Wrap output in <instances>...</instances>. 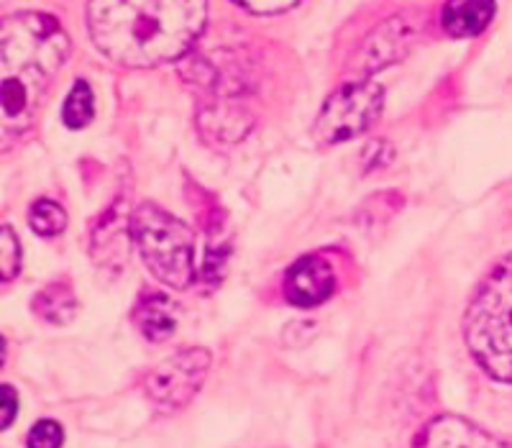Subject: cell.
<instances>
[{
	"label": "cell",
	"instance_id": "cell-1",
	"mask_svg": "<svg viewBox=\"0 0 512 448\" xmlns=\"http://www.w3.org/2000/svg\"><path fill=\"white\" fill-rule=\"evenodd\" d=\"M208 0H88V34L123 67H154L185 57L200 39Z\"/></svg>",
	"mask_w": 512,
	"mask_h": 448
},
{
	"label": "cell",
	"instance_id": "cell-2",
	"mask_svg": "<svg viewBox=\"0 0 512 448\" xmlns=\"http://www.w3.org/2000/svg\"><path fill=\"white\" fill-rule=\"evenodd\" d=\"M70 57V36L47 13L0 21V152L34 126L54 80Z\"/></svg>",
	"mask_w": 512,
	"mask_h": 448
},
{
	"label": "cell",
	"instance_id": "cell-3",
	"mask_svg": "<svg viewBox=\"0 0 512 448\" xmlns=\"http://www.w3.org/2000/svg\"><path fill=\"white\" fill-rule=\"evenodd\" d=\"M466 346L497 382L512 384V254L484 277L466 308Z\"/></svg>",
	"mask_w": 512,
	"mask_h": 448
},
{
	"label": "cell",
	"instance_id": "cell-4",
	"mask_svg": "<svg viewBox=\"0 0 512 448\" xmlns=\"http://www.w3.org/2000/svg\"><path fill=\"white\" fill-rule=\"evenodd\" d=\"M128 233L141 251L149 272L175 290H187L198 280L195 267V233L190 226L159 208L157 203H141L131 213Z\"/></svg>",
	"mask_w": 512,
	"mask_h": 448
},
{
	"label": "cell",
	"instance_id": "cell-5",
	"mask_svg": "<svg viewBox=\"0 0 512 448\" xmlns=\"http://www.w3.org/2000/svg\"><path fill=\"white\" fill-rule=\"evenodd\" d=\"M382 108V85L372 80L346 82L320 108L313 128L315 141L323 146H331L354 139V136L364 134L382 116Z\"/></svg>",
	"mask_w": 512,
	"mask_h": 448
},
{
	"label": "cell",
	"instance_id": "cell-6",
	"mask_svg": "<svg viewBox=\"0 0 512 448\" xmlns=\"http://www.w3.org/2000/svg\"><path fill=\"white\" fill-rule=\"evenodd\" d=\"M210 369V354L205 349H182L167 356L146 377L144 390L154 405L164 410L185 408L198 395Z\"/></svg>",
	"mask_w": 512,
	"mask_h": 448
},
{
	"label": "cell",
	"instance_id": "cell-7",
	"mask_svg": "<svg viewBox=\"0 0 512 448\" xmlns=\"http://www.w3.org/2000/svg\"><path fill=\"white\" fill-rule=\"evenodd\" d=\"M418 21L420 16L415 13H400V16H392L379 24L367 39L361 41L354 59L356 70L361 75H374L377 70H384V67L408 57L420 34Z\"/></svg>",
	"mask_w": 512,
	"mask_h": 448
},
{
	"label": "cell",
	"instance_id": "cell-8",
	"mask_svg": "<svg viewBox=\"0 0 512 448\" xmlns=\"http://www.w3.org/2000/svg\"><path fill=\"white\" fill-rule=\"evenodd\" d=\"M336 290V274L323 256H303L285 277V297L295 308H318Z\"/></svg>",
	"mask_w": 512,
	"mask_h": 448
},
{
	"label": "cell",
	"instance_id": "cell-9",
	"mask_svg": "<svg viewBox=\"0 0 512 448\" xmlns=\"http://www.w3.org/2000/svg\"><path fill=\"white\" fill-rule=\"evenodd\" d=\"M415 448H512L510 443L489 436L479 425L459 418V415H441L431 420L420 431Z\"/></svg>",
	"mask_w": 512,
	"mask_h": 448
},
{
	"label": "cell",
	"instance_id": "cell-10",
	"mask_svg": "<svg viewBox=\"0 0 512 448\" xmlns=\"http://www.w3.org/2000/svg\"><path fill=\"white\" fill-rule=\"evenodd\" d=\"M495 16V0H446L441 11V26L448 36L466 39L482 34Z\"/></svg>",
	"mask_w": 512,
	"mask_h": 448
},
{
	"label": "cell",
	"instance_id": "cell-11",
	"mask_svg": "<svg viewBox=\"0 0 512 448\" xmlns=\"http://www.w3.org/2000/svg\"><path fill=\"white\" fill-rule=\"evenodd\" d=\"M134 323L149 341H167L177 328V305L164 292H146L134 308Z\"/></svg>",
	"mask_w": 512,
	"mask_h": 448
},
{
	"label": "cell",
	"instance_id": "cell-12",
	"mask_svg": "<svg viewBox=\"0 0 512 448\" xmlns=\"http://www.w3.org/2000/svg\"><path fill=\"white\" fill-rule=\"evenodd\" d=\"M249 126V116H244L239 108H216V105H210V108L200 113V131L213 144H236L249 131Z\"/></svg>",
	"mask_w": 512,
	"mask_h": 448
},
{
	"label": "cell",
	"instance_id": "cell-13",
	"mask_svg": "<svg viewBox=\"0 0 512 448\" xmlns=\"http://www.w3.org/2000/svg\"><path fill=\"white\" fill-rule=\"evenodd\" d=\"M34 313L39 315L44 323H52V326H67L72 318L77 315V297L75 290L64 282H54L47 285L39 295L34 297Z\"/></svg>",
	"mask_w": 512,
	"mask_h": 448
},
{
	"label": "cell",
	"instance_id": "cell-14",
	"mask_svg": "<svg viewBox=\"0 0 512 448\" xmlns=\"http://www.w3.org/2000/svg\"><path fill=\"white\" fill-rule=\"evenodd\" d=\"M95 116V95L85 80H77L75 88L67 95L62 118L70 128H85Z\"/></svg>",
	"mask_w": 512,
	"mask_h": 448
},
{
	"label": "cell",
	"instance_id": "cell-15",
	"mask_svg": "<svg viewBox=\"0 0 512 448\" xmlns=\"http://www.w3.org/2000/svg\"><path fill=\"white\" fill-rule=\"evenodd\" d=\"M29 221L39 236H59L67 228V213L54 200H36L29 210Z\"/></svg>",
	"mask_w": 512,
	"mask_h": 448
},
{
	"label": "cell",
	"instance_id": "cell-16",
	"mask_svg": "<svg viewBox=\"0 0 512 448\" xmlns=\"http://www.w3.org/2000/svg\"><path fill=\"white\" fill-rule=\"evenodd\" d=\"M21 269V244L11 226H0V282H11Z\"/></svg>",
	"mask_w": 512,
	"mask_h": 448
},
{
	"label": "cell",
	"instance_id": "cell-17",
	"mask_svg": "<svg viewBox=\"0 0 512 448\" xmlns=\"http://www.w3.org/2000/svg\"><path fill=\"white\" fill-rule=\"evenodd\" d=\"M29 448H62L64 431L57 420H39L26 438Z\"/></svg>",
	"mask_w": 512,
	"mask_h": 448
},
{
	"label": "cell",
	"instance_id": "cell-18",
	"mask_svg": "<svg viewBox=\"0 0 512 448\" xmlns=\"http://www.w3.org/2000/svg\"><path fill=\"white\" fill-rule=\"evenodd\" d=\"M241 8L251 13H259V16H272V13L290 11L292 6H297L300 0H236Z\"/></svg>",
	"mask_w": 512,
	"mask_h": 448
},
{
	"label": "cell",
	"instance_id": "cell-19",
	"mask_svg": "<svg viewBox=\"0 0 512 448\" xmlns=\"http://www.w3.org/2000/svg\"><path fill=\"white\" fill-rule=\"evenodd\" d=\"M18 415V395L13 387L0 384V431H6L8 425H13Z\"/></svg>",
	"mask_w": 512,
	"mask_h": 448
},
{
	"label": "cell",
	"instance_id": "cell-20",
	"mask_svg": "<svg viewBox=\"0 0 512 448\" xmlns=\"http://www.w3.org/2000/svg\"><path fill=\"white\" fill-rule=\"evenodd\" d=\"M3 361H6V341L0 336V367H3Z\"/></svg>",
	"mask_w": 512,
	"mask_h": 448
}]
</instances>
